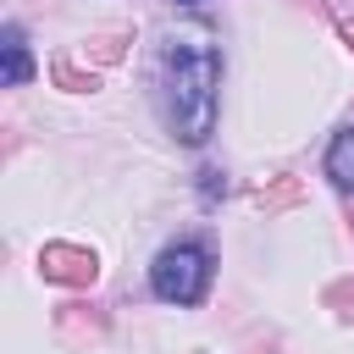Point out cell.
<instances>
[{"mask_svg":"<svg viewBox=\"0 0 354 354\" xmlns=\"http://www.w3.org/2000/svg\"><path fill=\"white\" fill-rule=\"evenodd\" d=\"M216 88H221V50L205 22H183L166 39V116L183 144H205L216 133Z\"/></svg>","mask_w":354,"mask_h":354,"instance_id":"1","label":"cell"},{"mask_svg":"<svg viewBox=\"0 0 354 354\" xmlns=\"http://www.w3.org/2000/svg\"><path fill=\"white\" fill-rule=\"evenodd\" d=\"M149 288L166 299V304H199L205 288H210V254L199 243H171L155 254L149 266Z\"/></svg>","mask_w":354,"mask_h":354,"instance_id":"2","label":"cell"},{"mask_svg":"<svg viewBox=\"0 0 354 354\" xmlns=\"http://www.w3.org/2000/svg\"><path fill=\"white\" fill-rule=\"evenodd\" d=\"M39 271H44L50 282L88 288V282L100 277V260H94L88 249H77V243H44V249H39Z\"/></svg>","mask_w":354,"mask_h":354,"instance_id":"3","label":"cell"},{"mask_svg":"<svg viewBox=\"0 0 354 354\" xmlns=\"http://www.w3.org/2000/svg\"><path fill=\"white\" fill-rule=\"evenodd\" d=\"M326 177H332L337 188H354V127H343V133L332 138V149H326Z\"/></svg>","mask_w":354,"mask_h":354,"instance_id":"4","label":"cell"},{"mask_svg":"<svg viewBox=\"0 0 354 354\" xmlns=\"http://www.w3.org/2000/svg\"><path fill=\"white\" fill-rule=\"evenodd\" d=\"M0 50H6V83L22 88V83L33 77V61H28V50H22V28H17V22L6 28V44H0Z\"/></svg>","mask_w":354,"mask_h":354,"instance_id":"5","label":"cell"},{"mask_svg":"<svg viewBox=\"0 0 354 354\" xmlns=\"http://www.w3.org/2000/svg\"><path fill=\"white\" fill-rule=\"evenodd\" d=\"M299 194H304V188H299V177H277L271 188H260V194H254V205H260V210L271 216V210H288V205H293Z\"/></svg>","mask_w":354,"mask_h":354,"instance_id":"6","label":"cell"},{"mask_svg":"<svg viewBox=\"0 0 354 354\" xmlns=\"http://www.w3.org/2000/svg\"><path fill=\"white\" fill-rule=\"evenodd\" d=\"M50 77H55L61 88H100V83H94V72H77L72 61H55V66H50Z\"/></svg>","mask_w":354,"mask_h":354,"instance_id":"7","label":"cell"},{"mask_svg":"<svg viewBox=\"0 0 354 354\" xmlns=\"http://www.w3.org/2000/svg\"><path fill=\"white\" fill-rule=\"evenodd\" d=\"M83 55H94V61H116V55H122V33H100V39H88Z\"/></svg>","mask_w":354,"mask_h":354,"instance_id":"8","label":"cell"},{"mask_svg":"<svg viewBox=\"0 0 354 354\" xmlns=\"http://www.w3.org/2000/svg\"><path fill=\"white\" fill-rule=\"evenodd\" d=\"M326 304H337L343 315H354V282H337V288H326Z\"/></svg>","mask_w":354,"mask_h":354,"instance_id":"9","label":"cell"},{"mask_svg":"<svg viewBox=\"0 0 354 354\" xmlns=\"http://www.w3.org/2000/svg\"><path fill=\"white\" fill-rule=\"evenodd\" d=\"M199 194H205V199L227 194V177H221V171H199Z\"/></svg>","mask_w":354,"mask_h":354,"instance_id":"10","label":"cell"},{"mask_svg":"<svg viewBox=\"0 0 354 354\" xmlns=\"http://www.w3.org/2000/svg\"><path fill=\"white\" fill-rule=\"evenodd\" d=\"M337 33H343V39H348V50H354V17H343V22H337Z\"/></svg>","mask_w":354,"mask_h":354,"instance_id":"11","label":"cell"},{"mask_svg":"<svg viewBox=\"0 0 354 354\" xmlns=\"http://www.w3.org/2000/svg\"><path fill=\"white\" fill-rule=\"evenodd\" d=\"M177 6H199V0H177Z\"/></svg>","mask_w":354,"mask_h":354,"instance_id":"12","label":"cell"}]
</instances>
